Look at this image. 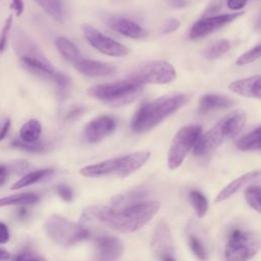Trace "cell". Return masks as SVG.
I'll return each instance as SVG.
<instances>
[{"label": "cell", "instance_id": "1", "mask_svg": "<svg viewBox=\"0 0 261 261\" xmlns=\"http://www.w3.org/2000/svg\"><path fill=\"white\" fill-rule=\"evenodd\" d=\"M157 201H141L128 204L91 206L83 213L86 223L97 222L112 230L129 233L148 223L158 212Z\"/></svg>", "mask_w": 261, "mask_h": 261}, {"label": "cell", "instance_id": "2", "mask_svg": "<svg viewBox=\"0 0 261 261\" xmlns=\"http://www.w3.org/2000/svg\"><path fill=\"white\" fill-rule=\"evenodd\" d=\"M188 98L184 94L163 96L141 105L134 113L130 127L135 133H145L176 112Z\"/></svg>", "mask_w": 261, "mask_h": 261}, {"label": "cell", "instance_id": "3", "mask_svg": "<svg viewBox=\"0 0 261 261\" xmlns=\"http://www.w3.org/2000/svg\"><path fill=\"white\" fill-rule=\"evenodd\" d=\"M15 46L20 62L28 71L34 75L53 82L62 89L69 85V77L57 70L50 60L42 54L39 48L34 45L29 38L23 35H21L20 38L17 37Z\"/></svg>", "mask_w": 261, "mask_h": 261}, {"label": "cell", "instance_id": "4", "mask_svg": "<svg viewBox=\"0 0 261 261\" xmlns=\"http://www.w3.org/2000/svg\"><path fill=\"white\" fill-rule=\"evenodd\" d=\"M247 119V113L242 109H237L222 117L207 133L201 135L193 151L196 156H205L217 147L223 141L236 137L244 127Z\"/></svg>", "mask_w": 261, "mask_h": 261}, {"label": "cell", "instance_id": "5", "mask_svg": "<svg viewBox=\"0 0 261 261\" xmlns=\"http://www.w3.org/2000/svg\"><path fill=\"white\" fill-rule=\"evenodd\" d=\"M143 85L130 80L100 84L88 89L90 97L100 100L109 106L120 107L137 100L143 92Z\"/></svg>", "mask_w": 261, "mask_h": 261}, {"label": "cell", "instance_id": "6", "mask_svg": "<svg viewBox=\"0 0 261 261\" xmlns=\"http://www.w3.org/2000/svg\"><path fill=\"white\" fill-rule=\"evenodd\" d=\"M45 229L49 238L64 247L73 246L90 238V230L80 223L70 221L60 215L53 214L45 222Z\"/></svg>", "mask_w": 261, "mask_h": 261}, {"label": "cell", "instance_id": "7", "mask_svg": "<svg viewBox=\"0 0 261 261\" xmlns=\"http://www.w3.org/2000/svg\"><path fill=\"white\" fill-rule=\"evenodd\" d=\"M201 135L202 127L198 124H189L178 129L168 150L167 164L170 169H176L181 165L187 155L194 149Z\"/></svg>", "mask_w": 261, "mask_h": 261}, {"label": "cell", "instance_id": "8", "mask_svg": "<svg viewBox=\"0 0 261 261\" xmlns=\"http://www.w3.org/2000/svg\"><path fill=\"white\" fill-rule=\"evenodd\" d=\"M261 246L257 234L243 229H234L228 237L224 255L226 261H248L253 258Z\"/></svg>", "mask_w": 261, "mask_h": 261}, {"label": "cell", "instance_id": "9", "mask_svg": "<svg viewBox=\"0 0 261 261\" xmlns=\"http://www.w3.org/2000/svg\"><path fill=\"white\" fill-rule=\"evenodd\" d=\"M130 80L142 85H164L176 79V71L172 64L165 60H151L140 64L130 74Z\"/></svg>", "mask_w": 261, "mask_h": 261}, {"label": "cell", "instance_id": "10", "mask_svg": "<svg viewBox=\"0 0 261 261\" xmlns=\"http://www.w3.org/2000/svg\"><path fill=\"white\" fill-rule=\"evenodd\" d=\"M83 33L90 45L104 55L123 57L128 53V49L124 45L105 36L91 24H83Z\"/></svg>", "mask_w": 261, "mask_h": 261}, {"label": "cell", "instance_id": "11", "mask_svg": "<svg viewBox=\"0 0 261 261\" xmlns=\"http://www.w3.org/2000/svg\"><path fill=\"white\" fill-rule=\"evenodd\" d=\"M245 14V11L241 12H230V13H223L218 15H211L203 17L197 20L191 28L189 37L193 40L204 38L213 32L219 30L220 28L232 22L237 18L241 17Z\"/></svg>", "mask_w": 261, "mask_h": 261}, {"label": "cell", "instance_id": "12", "mask_svg": "<svg viewBox=\"0 0 261 261\" xmlns=\"http://www.w3.org/2000/svg\"><path fill=\"white\" fill-rule=\"evenodd\" d=\"M116 128V119L110 115H100L88 122L83 130L87 143L96 144L111 135Z\"/></svg>", "mask_w": 261, "mask_h": 261}, {"label": "cell", "instance_id": "13", "mask_svg": "<svg viewBox=\"0 0 261 261\" xmlns=\"http://www.w3.org/2000/svg\"><path fill=\"white\" fill-rule=\"evenodd\" d=\"M97 259L99 261H116L123 252L119 239L113 236H97L94 239Z\"/></svg>", "mask_w": 261, "mask_h": 261}, {"label": "cell", "instance_id": "14", "mask_svg": "<svg viewBox=\"0 0 261 261\" xmlns=\"http://www.w3.org/2000/svg\"><path fill=\"white\" fill-rule=\"evenodd\" d=\"M80 173L86 177H99L109 174L123 177V157L120 156L85 166L80 170Z\"/></svg>", "mask_w": 261, "mask_h": 261}, {"label": "cell", "instance_id": "15", "mask_svg": "<svg viewBox=\"0 0 261 261\" xmlns=\"http://www.w3.org/2000/svg\"><path fill=\"white\" fill-rule=\"evenodd\" d=\"M152 250L160 258L165 255H173V240L168 224L161 219L156 227L152 239Z\"/></svg>", "mask_w": 261, "mask_h": 261}, {"label": "cell", "instance_id": "16", "mask_svg": "<svg viewBox=\"0 0 261 261\" xmlns=\"http://www.w3.org/2000/svg\"><path fill=\"white\" fill-rule=\"evenodd\" d=\"M73 65L79 72L89 77L109 76L114 74L116 71L115 67L111 64L86 58H81Z\"/></svg>", "mask_w": 261, "mask_h": 261}, {"label": "cell", "instance_id": "17", "mask_svg": "<svg viewBox=\"0 0 261 261\" xmlns=\"http://www.w3.org/2000/svg\"><path fill=\"white\" fill-rule=\"evenodd\" d=\"M228 89L238 95L261 101V75L234 81L229 84Z\"/></svg>", "mask_w": 261, "mask_h": 261}, {"label": "cell", "instance_id": "18", "mask_svg": "<svg viewBox=\"0 0 261 261\" xmlns=\"http://www.w3.org/2000/svg\"><path fill=\"white\" fill-rule=\"evenodd\" d=\"M108 25L115 32L130 39H142L147 36V31L136 21L125 17H111L108 20Z\"/></svg>", "mask_w": 261, "mask_h": 261}, {"label": "cell", "instance_id": "19", "mask_svg": "<svg viewBox=\"0 0 261 261\" xmlns=\"http://www.w3.org/2000/svg\"><path fill=\"white\" fill-rule=\"evenodd\" d=\"M233 104V101L226 96L220 94H206L202 96L198 104V113L207 114L214 110L225 109L230 107Z\"/></svg>", "mask_w": 261, "mask_h": 261}, {"label": "cell", "instance_id": "20", "mask_svg": "<svg viewBox=\"0 0 261 261\" xmlns=\"http://www.w3.org/2000/svg\"><path fill=\"white\" fill-rule=\"evenodd\" d=\"M260 175H261V169L253 170V171H250V172H247V173L241 175L240 177H238L234 180H232L231 182H229L226 187H224L219 192V194L215 198V202H221V201L228 199L229 197L234 195L237 192H239L243 187H245L249 182L257 179Z\"/></svg>", "mask_w": 261, "mask_h": 261}, {"label": "cell", "instance_id": "21", "mask_svg": "<svg viewBox=\"0 0 261 261\" xmlns=\"http://www.w3.org/2000/svg\"><path fill=\"white\" fill-rule=\"evenodd\" d=\"M55 46L58 52L61 54V56L67 61L71 62L72 64H74L81 58H83L81 56L79 48L70 40L64 37H57L55 39Z\"/></svg>", "mask_w": 261, "mask_h": 261}, {"label": "cell", "instance_id": "22", "mask_svg": "<svg viewBox=\"0 0 261 261\" xmlns=\"http://www.w3.org/2000/svg\"><path fill=\"white\" fill-rule=\"evenodd\" d=\"M42 134V124L39 120L32 118L24 122L19 129V139L27 143L39 141Z\"/></svg>", "mask_w": 261, "mask_h": 261}, {"label": "cell", "instance_id": "23", "mask_svg": "<svg viewBox=\"0 0 261 261\" xmlns=\"http://www.w3.org/2000/svg\"><path fill=\"white\" fill-rule=\"evenodd\" d=\"M237 147L241 151L261 150V125L241 138L237 143Z\"/></svg>", "mask_w": 261, "mask_h": 261}, {"label": "cell", "instance_id": "24", "mask_svg": "<svg viewBox=\"0 0 261 261\" xmlns=\"http://www.w3.org/2000/svg\"><path fill=\"white\" fill-rule=\"evenodd\" d=\"M49 16L58 22L64 18V9L62 0H34Z\"/></svg>", "mask_w": 261, "mask_h": 261}, {"label": "cell", "instance_id": "25", "mask_svg": "<svg viewBox=\"0 0 261 261\" xmlns=\"http://www.w3.org/2000/svg\"><path fill=\"white\" fill-rule=\"evenodd\" d=\"M52 173H53V169H51V168H45V169H39V170L32 171V172L23 175L17 181H15L11 186V190H17V189L25 188L28 186H31L33 184H36V182L48 177Z\"/></svg>", "mask_w": 261, "mask_h": 261}, {"label": "cell", "instance_id": "26", "mask_svg": "<svg viewBox=\"0 0 261 261\" xmlns=\"http://www.w3.org/2000/svg\"><path fill=\"white\" fill-rule=\"evenodd\" d=\"M38 201H39L38 195L33 193H22V194L11 195V196L0 198V207L12 206V205L27 206V205L35 204Z\"/></svg>", "mask_w": 261, "mask_h": 261}, {"label": "cell", "instance_id": "27", "mask_svg": "<svg viewBox=\"0 0 261 261\" xmlns=\"http://www.w3.org/2000/svg\"><path fill=\"white\" fill-rule=\"evenodd\" d=\"M229 48H230V43L225 39H220V40H216V41L210 43L208 46H206V48L203 50L202 54L206 59L213 60V59L220 57L224 53H226L229 50Z\"/></svg>", "mask_w": 261, "mask_h": 261}, {"label": "cell", "instance_id": "28", "mask_svg": "<svg viewBox=\"0 0 261 261\" xmlns=\"http://www.w3.org/2000/svg\"><path fill=\"white\" fill-rule=\"evenodd\" d=\"M189 197H190L191 204L194 207L197 215L199 217H203L208 210V201L205 198V196L199 191L193 190L190 192Z\"/></svg>", "mask_w": 261, "mask_h": 261}, {"label": "cell", "instance_id": "29", "mask_svg": "<svg viewBox=\"0 0 261 261\" xmlns=\"http://www.w3.org/2000/svg\"><path fill=\"white\" fill-rule=\"evenodd\" d=\"M10 145L13 148L24 150V151L31 152V153H42L48 149L47 144L45 142H41V141H37L34 143H27V142L21 141L20 139H16V140H13Z\"/></svg>", "mask_w": 261, "mask_h": 261}, {"label": "cell", "instance_id": "30", "mask_svg": "<svg viewBox=\"0 0 261 261\" xmlns=\"http://www.w3.org/2000/svg\"><path fill=\"white\" fill-rule=\"evenodd\" d=\"M245 198L247 203L257 212L261 213V188L249 187L246 190Z\"/></svg>", "mask_w": 261, "mask_h": 261}, {"label": "cell", "instance_id": "31", "mask_svg": "<svg viewBox=\"0 0 261 261\" xmlns=\"http://www.w3.org/2000/svg\"><path fill=\"white\" fill-rule=\"evenodd\" d=\"M260 57H261V42L259 44H257L256 46H254L253 48H251L249 51H247L244 54H242L237 59L236 64L239 65V66L247 65V64L252 63L255 60L259 59Z\"/></svg>", "mask_w": 261, "mask_h": 261}, {"label": "cell", "instance_id": "32", "mask_svg": "<svg viewBox=\"0 0 261 261\" xmlns=\"http://www.w3.org/2000/svg\"><path fill=\"white\" fill-rule=\"evenodd\" d=\"M189 246H190L192 252L195 254V256L199 260H201V261L207 260L206 250H205L202 242L199 239H197L195 236H191L189 238Z\"/></svg>", "mask_w": 261, "mask_h": 261}, {"label": "cell", "instance_id": "33", "mask_svg": "<svg viewBox=\"0 0 261 261\" xmlns=\"http://www.w3.org/2000/svg\"><path fill=\"white\" fill-rule=\"evenodd\" d=\"M11 25H12V14H10L5 20V23L0 34V52H3L7 46V38H8V33L11 29Z\"/></svg>", "mask_w": 261, "mask_h": 261}, {"label": "cell", "instance_id": "34", "mask_svg": "<svg viewBox=\"0 0 261 261\" xmlns=\"http://www.w3.org/2000/svg\"><path fill=\"white\" fill-rule=\"evenodd\" d=\"M180 25V22L176 18H168L164 20V22L161 25V32L163 34H170L174 31H176Z\"/></svg>", "mask_w": 261, "mask_h": 261}, {"label": "cell", "instance_id": "35", "mask_svg": "<svg viewBox=\"0 0 261 261\" xmlns=\"http://www.w3.org/2000/svg\"><path fill=\"white\" fill-rule=\"evenodd\" d=\"M57 193L59 195V197L65 201V202H71L72 198H73V192L72 190L66 186V185H59L57 187Z\"/></svg>", "mask_w": 261, "mask_h": 261}, {"label": "cell", "instance_id": "36", "mask_svg": "<svg viewBox=\"0 0 261 261\" xmlns=\"http://www.w3.org/2000/svg\"><path fill=\"white\" fill-rule=\"evenodd\" d=\"M14 261H45L42 257H40L37 254H34L32 252H23L18 254Z\"/></svg>", "mask_w": 261, "mask_h": 261}, {"label": "cell", "instance_id": "37", "mask_svg": "<svg viewBox=\"0 0 261 261\" xmlns=\"http://www.w3.org/2000/svg\"><path fill=\"white\" fill-rule=\"evenodd\" d=\"M10 125H11L10 118L5 117L0 120V142L7 137L10 129Z\"/></svg>", "mask_w": 261, "mask_h": 261}, {"label": "cell", "instance_id": "38", "mask_svg": "<svg viewBox=\"0 0 261 261\" xmlns=\"http://www.w3.org/2000/svg\"><path fill=\"white\" fill-rule=\"evenodd\" d=\"M222 6V2L220 0H216L214 2H211L208 7L206 8L205 12H204V17L206 16H211V14H213L214 12H217L218 10H220Z\"/></svg>", "mask_w": 261, "mask_h": 261}, {"label": "cell", "instance_id": "39", "mask_svg": "<svg viewBox=\"0 0 261 261\" xmlns=\"http://www.w3.org/2000/svg\"><path fill=\"white\" fill-rule=\"evenodd\" d=\"M248 0H226V5L231 10H241Z\"/></svg>", "mask_w": 261, "mask_h": 261}, {"label": "cell", "instance_id": "40", "mask_svg": "<svg viewBox=\"0 0 261 261\" xmlns=\"http://www.w3.org/2000/svg\"><path fill=\"white\" fill-rule=\"evenodd\" d=\"M10 8L12 10H14V12L17 16H19L23 12V9H24L22 0H12L11 4H10Z\"/></svg>", "mask_w": 261, "mask_h": 261}, {"label": "cell", "instance_id": "41", "mask_svg": "<svg viewBox=\"0 0 261 261\" xmlns=\"http://www.w3.org/2000/svg\"><path fill=\"white\" fill-rule=\"evenodd\" d=\"M9 241V230L6 224L0 222V244H5Z\"/></svg>", "mask_w": 261, "mask_h": 261}, {"label": "cell", "instance_id": "42", "mask_svg": "<svg viewBox=\"0 0 261 261\" xmlns=\"http://www.w3.org/2000/svg\"><path fill=\"white\" fill-rule=\"evenodd\" d=\"M8 176V169L4 165H0V186H2Z\"/></svg>", "mask_w": 261, "mask_h": 261}, {"label": "cell", "instance_id": "43", "mask_svg": "<svg viewBox=\"0 0 261 261\" xmlns=\"http://www.w3.org/2000/svg\"><path fill=\"white\" fill-rule=\"evenodd\" d=\"M83 112V108H75V109H72L69 111V113L67 114V118L66 119H72V118H75L77 117L81 113Z\"/></svg>", "mask_w": 261, "mask_h": 261}, {"label": "cell", "instance_id": "44", "mask_svg": "<svg viewBox=\"0 0 261 261\" xmlns=\"http://www.w3.org/2000/svg\"><path fill=\"white\" fill-rule=\"evenodd\" d=\"M10 254L7 250L5 249H2L0 248V261H6V260H9L10 259Z\"/></svg>", "mask_w": 261, "mask_h": 261}, {"label": "cell", "instance_id": "45", "mask_svg": "<svg viewBox=\"0 0 261 261\" xmlns=\"http://www.w3.org/2000/svg\"><path fill=\"white\" fill-rule=\"evenodd\" d=\"M254 28H255V30H257V31H261V12L259 13V15H258V17H257V19H256V21H255Z\"/></svg>", "mask_w": 261, "mask_h": 261}, {"label": "cell", "instance_id": "46", "mask_svg": "<svg viewBox=\"0 0 261 261\" xmlns=\"http://www.w3.org/2000/svg\"><path fill=\"white\" fill-rule=\"evenodd\" d=\"M160 261H176L173 255H165L160 257Z\"/></svg>", "mask_w": 261, "mask_h": 261}]
</instances>
